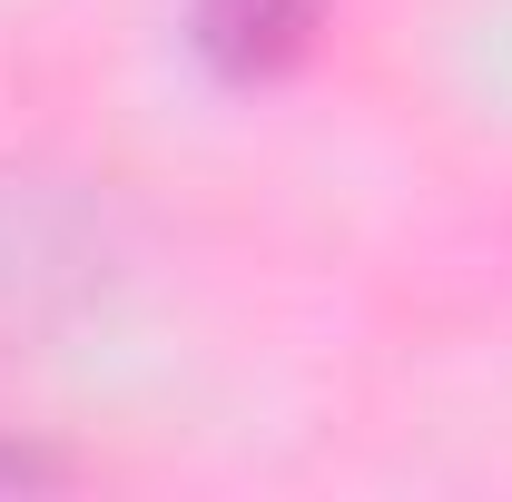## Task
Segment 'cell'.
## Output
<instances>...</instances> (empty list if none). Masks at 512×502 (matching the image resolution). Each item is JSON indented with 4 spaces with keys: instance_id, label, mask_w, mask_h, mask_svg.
<instances>
[{
    "instance_id": "6da1fadb",
    "label": "cell",
    "mask_w": 512,
    "mask_h": 502,
    "mask_svg": "<svg viewBox=\"0 0 512 502\" xmlns=\"http://www.w3.org/2000/svg\"><path fill=\"white\" fill-rule=\"evenodd\" d=\"M306 20H316V0H197V50L237 79H256V69L296 60Z\"/></svg>"
},
{
    "instance_id": "7a4b0ae2",
    "label": "cell",
    "mask_w": 512,
    "mask_h": 502,
    "mask_svg": "<svg viewBox=\"0 0 512 502\" xmlns=\"http://www.w3.org/2000/svg\"><path fill=\"white\" fill-rule=\"evenodd\" d=\"M50 463H30V453H0V483H40Z\"/></svg>"
}]
</instances>
